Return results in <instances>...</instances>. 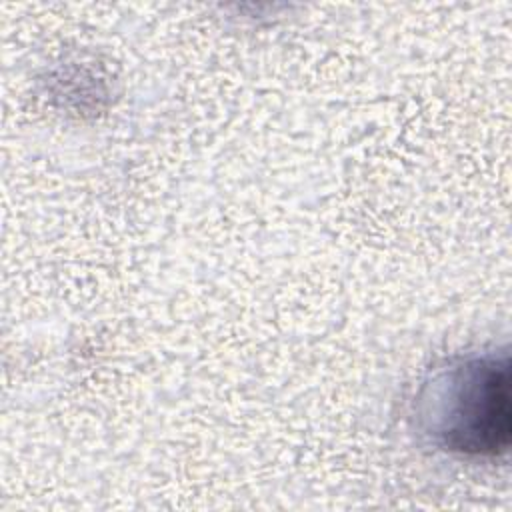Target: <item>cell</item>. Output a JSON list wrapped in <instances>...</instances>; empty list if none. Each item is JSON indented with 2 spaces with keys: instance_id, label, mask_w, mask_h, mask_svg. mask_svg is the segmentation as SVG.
<instances>
[{
  "instance_id": "obj_1",
  "label": "cell",
  "mask_w": 512,
  "mask_h": 512,
  "mask_svg": "<svg viewBox=\"0 0 512 512\" xmlns=\"http://www.w3.org/2000/svg\"><path fill=\"white\" fill-rule=\"evenodd\" d=\"M432 436L448 450L470 456H498L510 444L508 358L466 360L432 384Z\"/></svg>"
}]
</instances>
